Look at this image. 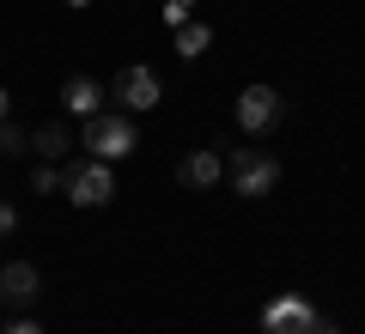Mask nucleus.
Listing matches in <instances>:
<instances>
[{"mask_svg": "<svg viewBox=\"0 0 365 334\" xmlns=\"http://www.w3.org/2000/svg\"><path fill=\"white\" fill-rule=\"evenodd\" d=\"M79 146H86V158H104V165H116V158H128L134 146H140V134H134V116H86V134H79Z\"/></svg>", "mask_w": 365, "mask_h": 334, "instance_id": "nucleus-1", "label": "nucleus"}, {"mask_svg": "<svg viewBox=\"0 0 365 334\" xmlns=\"http://www.w3.org/2000/svg\"><path fill=\"white\" fill-rule=\"evenodd\" d=\"M232 189L244 201H262V194L280 189V158L262 152V146H232Z\"/></svg>", "mask_w": 365, "mask_h": 334, "instance_id": "nucleus-2", "label": "nucleus"}, {"mask_svg": "<svg viewBox=\"0 0 365 334\" xmlns=\"http://www.w3.org/2000/svg\"><path fill=\"white\" fill-rule=\"evenodd\" d=\"M61 194H67L73 207H104L110 194H116V177H110L104 158H79V165L61 170Z\"/></svg>", "mask_w": 365, "mask_h": 334, "instance_id": "nucleus-3", "label": "nucleus"}, {"mask_svg": "<svg viewBox=\"0 0 365 334\" xmlns=\"http://www.w3.org/2000/svg\"><path fill=\"white\" fill-rule=\"evenodd\" d=\"M110 98H116L122 110H128V116H140V110H153V103L165 98V85H158V73H153V67H140V61H134V67H122V73L110 79Z\"/></svg>", "mask_w": 365, "mask_h": 334, "instance_id": "nucleus-4", "label": "nucleus"}, {"mask_svg": "<svg viewBox=\"0 0 365 334\" xmlns=\"http://www.w3.org/2000/svg\"><path fill=\"white\" fill-rule=\"evenodd\" d=\"M317 322H323V316H317V304H311V298H299V292H280L268 310H262V334H311Z\"/></svg>", "mask_w": 365, "mask_h": 334, "instance_id": "nucleus-5", "label": "nucleus"}, {"mask_svg": "<svg viewBox=\"0 0 365 334\" xmlns=\"http://www.w3.org/2000/svg\"><path fill=\"white\" fill-rule=\"evenodd\" d=\"M280 122V91L274 85H244L237 91V128L244 134H268Z\"/></svg>", "mask_w": 365, "mask_h": 334, "instance_id": "nucleus-6", "label": "nucleus"}, {"mask_svg": "<svg viewBox=\"0 0 365 334\" xmlns=\"http://www.w3.org/2000/svg\"><path fill=\"white\" fill-rule=\"evenodd\" d=\"M37 298H43V273H37V261H6V268H0V304L31 310Z\"/></svg>", "mask_w": 365, "mask_h": 334, "instance_id": "nucleus-7", "label": "nucleus"}, {"mask_svg": "<svg viewBox=\"0 0 365 334\" xmlns=\"http://www.w3.org/2000/svg\"><path fill=\"white\" fill-rule=\"evenodd\" d=\"M220 177H225V152H220V146H201V152H189V158L177 165V182H182V189H213Z\"/></svg>", "mask_w": 365, "mask_h": 334, "instance_id": "nucleus-8", "label": "nucleus"}, {"mask_svg": "<svg viewBox=\"0 0 365 334\" xmlns=\"http://www.w3.org/2000/svg\"><path fill=\"white\" fill-rule=\"evenodd\" d=\"M104 98L110 91L98 85V79H86V73H73L61 85V103H67V116H104Z\"/></svg>", "mask_w": 365, "mask_h": 334, "instance_id": "nucleus-9", "label": "nucleus"}, {"mask_svg": "<svg viewBox=\"0 0 365 334\" xmlns=\"http://www.w3.org/2000/svg\"><path fill=\"white\" fill-rule=\"evenodd\" d=\"M73 146H79V140H73V134L61 128V122H37V128H31V152H37L43 165H55V158H67Z\"/></svg>", "mask_w": 365, "mask_h": 334, "instance_id": "nucleus-10", "label": "nucleus"}, {"mask_svg": "<svg viewBox=\"0 0 365 334\" xmlns=\"http://www.w3.org/2000/svg\"><path fill=\"white\" fill-rule=\"evenodd\" d=\"M207 49H213V31L207 25H195V19L177 25V55H182V61H195V55H207Z\"/></svg>", "mask_w": 365, "mask_h": 334, "instance_id": "nucleus-11", "label": "nucleus"}, {"mask_svg": "<svg viewBox=\"0 0 365 334\" xmlns=\"http://www.w3.org/2000/svg\"><path fill=\"white\" fill-rule=\"evenodd\" d=\"M19 152H31V134L13 128V122H0V158H19Z\"/></svg>", "mask_w": 365, "mask_h": 334, "instance_id": "nucleus-12", "label": "nucleus"}, {"mask_svg": "<svg viewBox=\"0 0 365 334\" xmlns=\"http://www.w3.org/2000/svg\"><path fill=\"white\" fill-rule=\"evenodd\" d=\"M31 189H37V194H55V189H61V170H55V165H37V170H31Z\"/></svg>", "mask_w": 365, "mask_h": 334, "instance_id": "nucleus-13", "label": "nucleus"}, {"mask_svg": "<svg viewBox=\"0 0 365 334\" xmlns=\"http://www.w3.org/2000/svg\"><path fill=\"white\" fill-rule=\"evenodd\" d=\"M189 13H195V0H165V25H170V31L189 25Z\"/></svg>", "mask_w": 365, "mask_h": 334, "instance_id": "nucleus-14", "label": "nucleus"}, {"mask_svg": "<svg viewBox=\"0 0 365 334\" xmlns=\"http://www.w3.org/2000/svg\"><path fill=\"white\" fill-rule=\"evenodd\" d=\"M13 231H19V213H13L6 201H0V237H13Z\"/></svg>", "mask_w": 365, "mask_h": 334, "instance_id": "nucleus-15", "label": "nucleus"}, {"mask_svg": "<svg viewBox=\"0 0 365 334\" xmlns=\"http://www.w3.org/2000/svg\"><path fill=\"white\" fill-rule=\"evenodd\" d=\"M6 334H43V328H37V322H13V328H6Z\"/></svg>", "mask_w": 365, "mask_h": 334, "instance_id": "nucleus-16", "label": "nucleus"}, {"mask_svg": "<svg viewBox=\"0 0 365 334\" xmlns=\"http://www.w3.org/2000/svg\"><path fill=\"white\" fill-rule=\"evenodd\" d=\"M311 334H341V328H335V322H317V328H311Z\"/></svg>", "mask_w": 365, "mask_h": 334, "instance_id": "nucleus-17", "label": "nucleus"}, {"mask_svg": "<svg viewBox=\"0 0 365 334\" xmlns=\"http://www.w3.org/2000/svg\"><path fill=\"white\" fill-rule=\"evenodd\" d=\"M67 6H73V13H86V6H91V0H67Z\"/></svg>", "mask_w": 365, "mask_h": 334, "instance_id": "nucleus-18", "label": "nucleus"}, {"mask_svg": "<svg viewBox=\"0 0 365 334\" xmlns=\"http://www.w3.org/2000/svg\"><path fill=\"white\" fill-rule=\"evenodd\" d=\"M0 122H6V91H0Z\"/></svg>", "mask_w": 365, "mask_h": 334, "instance_id": "nucleus-19", "label": "nucleus"}]
</instances>
